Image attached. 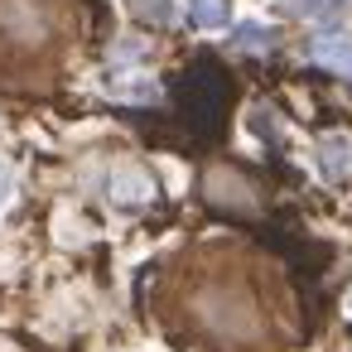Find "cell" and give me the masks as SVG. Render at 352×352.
<instances>
[{"instance_id":"6da1fadb","label":"cell","mask_w":352,"mask_h":352,"mask_svg":"<svg viewBox=\"0 0 352 352\" xmlns=\"http://www.w3.org/2000/svg\"><path fill=\"white\" fill-rule=\"evenodd\" d=\"M314 160H318V174H323L328 184H342V179L352 174V140H347V135H323Z\"/></svg>"},{"instance_id":"5b68a950","label":"cell","mask_w":352,"mask_h":352,"mask_svg":"<svg viewBox=\"0 0 352 352\" xmlns=\"http://www.w3.org/2000/svg\"><path fill=\"white\" fill-rule=\"evenodd\" d=\"M121 6L135 20H150V25H169L174 20V0H121Z\"/></svg>"},{"instance_id":"52a82bcc","label":"cell","mask_w":352,"mask_h":352,"mask_svg":"<svg viewBox=\"0 0 352 352\" xmlns=\"http://www.w3.org/2000/svg\"><path fill=\"white\" fill-rule=\"evenodd\" d=\"M10 188H15V174H10V164H0V208L10 203Z\"/></svg>"},{"instance_id":"277c9868","label":"cell","mask_w":352,"mask_h":352,"mask_svg":"<svg viewBox=\"0 0 352 352\" xmlns=\"http://www.w3.org/2000/svg\"><path fill=\"white\" fill-rule=\"evenodd\" d=\"M232 44L246 49V54H265V49L275 44V30H270L265 20H241V25L232 30Z\"/></svg>"},{"instance_id":"3957f363","label":"cell","mask_w":352,"mask_h":352,"mask_svg":"<svg viewBox=\"0 0 352 352\" xmlns=\"http://www.w3.org/2000/svg\"><path fill=\"white\" fill-rule=\"evenodd\" d=\"M188 25L198 34H217L232 25V6L227 0H188Z\"/></svg>"},{"instance_id":"7a4b0ae2","label":"cell","mask_w":352,"mask_h":352,"mask_svg":"<svg viewBox=\"0 0 352 352\" xmlns=\"http://www.w3.org/2000/svg\"><path fill=\"white\" fill-rule=\"evenodd\" d=\"M309 58L328 63V68H352V34L347 30H323L309 39Z\"/></svg>"},{"instance_id":"8992f818","label":"cell","mask_w":352,"mask_h":352,"mask_svg":"<svg viewBox=\"0 0 352 352\" xmlns=\"http://www.w3.org/2000/svg\"><path fill=\"white\" fill-rule=\"evenodd\" d=\"M342 10V0H304V15L309 20H328V15H338Z\"/></svg>"}]
</instances>
